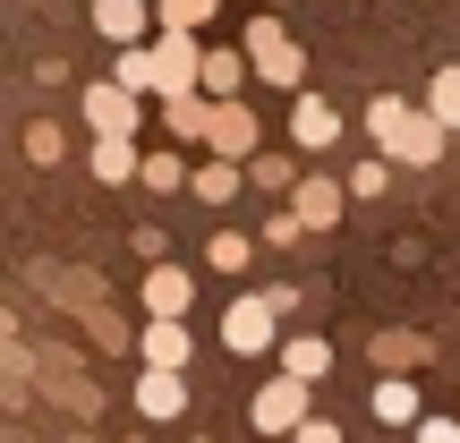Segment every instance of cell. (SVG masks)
Here are the masks:
<instances>
[{
  "mask_svg": "<svg viewBox=\"0 0 460 443\" xmlns=\"http://www.w3.org/2000/svg\"><path fill=\"white\" fill-rule=\"evenodd\" d=\"M367 137H376V163H444V128L393 94L367 102Z\"/></svg>",
  "mask_w": 460,
  "mask_h": 443,
  "instance_id": "obj_1",
  "label": "cell"
},
{
  "mask_svg": "<svg viewBox=\"0 0 460 443\" xmlns=\"http://www.w3.org/2000/svg\"><path fill=\"white\" fill-rule=\"evenodd\" d=\"M298 418H315V393H307V384H290V376H264L256 384V393H247V427H256V435H290L298 427Z\"/></svg>",
  "mask_w": 460,
  "mask_h": 443,
  "instance_id": "obj_2",
  "label": "cell"
},
{
  "mask_svg": "<svg viewBox=\"0 0 460 443\" xmlns=\"http://www.w3.org/2000/svg\"><path fill=\"white\" fill-rule=\"evenodd\" d=\"M273 341H281L273 307H264L256 290H239V298H230V307H222V350H230V359H264V350H273Z\"/></svg>",
  "mask_w": 460,
  "mask_h": 443,
  "instance_id": "obj_3",
  "label": "cell"
},
{
  "mask_svg": "<svg viewBox=\"0 0 460 443\" xmlns=\"http://www.w3.org/2000/svg\"><path fill=\"white\" fill-rule=\"evenodd\" d=\"M247 68H256L264 85H298V43H290V26H281V17H256V26H247V51H239Z\"/></svg>",
  "mask_w": 460,
  "mask_h": 443,
  "instance_id": "obj_4",
  "label": "cell"
},
{
  "mask_svg": "<svg viewBox=\"0 0 460 443\" xmlns=\"http://www.w3.org/2000/svg\"><path fill=\"white\" fill-rule=\"evenodd\" d=\"M137 307H146V315H171V324H188V307H197V273H188L180 256L146 264V281H137Z\"/></svg>",
  "mask_w": 460,
  "mask_h": 443,
  "instance_id": "obj_5",
  "label": "cell"
},
{
  "mask_svg": "<svg viewBox=\"0 0 460 443\" xmlns=\"http://www.w3.org/2000/svg\"><path fill=\"white\" fill-rule=\"evenodd\" d=\"M51 290H60V307H68V315L85 324V350H102V359H119V350H128V324L111 315V298L77 290V281H51Z\"/></svg>",
  "mask_w": 460,
  "mask_h": 443,
  "instance_id": "obj_6",
  "label": "cell"
},
{
  "mask_svg": "<svg viewBox=\"0 0 460 443\" xmlns=\"http://www.w3.org/2000/svg\"><path fill=\"white\" fill-rule=\"evenodd\" d=\"M128 350H137V367H163V376H188V350H197V332H188V324H171V315H146V324L128 332Z\"/></svg>",
  "mask_w": 460,
  "mask_h": 443,
  "instance_id": "obj_7",
  "label": "cell"
},
{
  "mask_svg": "<svg viewBox=\"0 0 460 443\" xmlns=\"http://www.w3.org/2000/svg\"><path fill=\"white\" fill-rule=\"evenodd\" d=\"M128 410L146 418V427H180L188 418V376H163V367H137V393Z\"/></svg>",
  "mask_w": 460,
  "mask_h": 443,
  "instance_id": "obj_8",
  "label": "cell"
},
{
  "mask_svg": "<svg viewBox=\"0 0 460 443\" xmlns=\"http://www.w3.org/2000/svg\"><path fill=\"white\" fill-rule=\"evenodd\" d=\"M85 128H94V137H137V128H146V102L119 94L111 77H94V85H85Z\"/></svg>",
  "mask_w": 460,
  "mask_h": 443,
  "instance_id": "obj_9",
  "label": "cell"
},
{
  "mask_svg": "<svg viewBox=\"0 0 460 443\" xmlns=\"http://www.w3.org/2000/svg\"><path fill=\"white\" fill-rule=\"evenodd\" d=\"M298 230H332L349 214V197H341V180H290V205H281Z\"/></svg>",
  "mask_w": 460,
  "mask_h": 443,
  "instance_id": "obj_10",
  "label": "cell"
},
{
  "mask_svg": "<svg viewBox=\"0 0 460 443\" xmlns=\"http://www.w3.org/2000/svg\"><path fill=\"white\" fill-rule=\"evenodd\" d=\"M205 146H214V163L256 154V111H247V102H214V111H205Z\"/></svg>",
  "mask_w": 460,
  "mask_h": 443,
  "instance_id": "obj_11",
  "label": "cell"
},
{
  "mask_svg": "<svg viewBox=\"0 0 460 443\" xmlns=\"http://www.w3.org/2000/svg\"><path fill=\"white\" fill-rule=\"evenodd\" d=\"M367 359H376V376H418V367L435 359V341H427V332H410V324H393V332L367 341Z\"/></svg>",
  "mask_w": 460,
  "mask_h": 443,
  "instance_id": "obj_12",
  "label": "cell"
},
{
  "mask_svg": "<svg viewBox=\"0 0 460 443\" xmlns=\"http://www.w3.org/2000/svg\"><path fill=\"white\" fill-rule=\"evenodd\" d=\"M273 350H281V376H290V384H307V393L332 376V341H324V332H281Z\"/></svg>",
  "mask_w": 460,
  "mask_h": 443,
  "instance_id": "obj_13",
  "label": "cell"
},
{
  "mask_svg": "<svg viewBox=\"0 0 460 443\" xmlns=\"http://www.w3.org/2000/svg\"><path fill=\"white\" fill-rule=\"evenodd\" d=\"M290 146H298V154L341 146V111H332L324 94H298V102H290Z\"/></svg>",
  "mask_w": 460,
  "mask_h": 443,
  "instance_id": "obj_14",
  "label": "cell"
},
{
  "mask_svg": "<svg viewBox=\"0 0 460 443\" xmlns=\"http://www.w3.org/2000/svg\"><path fill=\"white\" fill-rule=\"evenodd\" d=\"M188 85H197V34L163 26V43H154V94H188Z\"/></svg>",
  "mask_w": 460,
  "mask_h": 443,
  "instance_id": "obj_15",
  "label": "cell"
},
{
  "mask_svg": "<svg viewBox=\"0 0 460 443\" xmlns=\"http://www.w3.org/2000/svg\"><path fill=\"white\" fill-rule=\"evenodd\" d=\"M146 26H154L146 0H94V34H102V43L128 51V43H146Z\"/></svg>",
  "mask_w": 460,
  "mask_h": 443,
  "instance_id": "obj_16",
  "label": "cell"
},
{
  "mask_svg": "<svg viewBox=\"0 0 460 443\" xmlns=\"http://www.w3.org/2000/svg\"><path fill=\"white\" fill-rule=\"evenodd\" d=\"M418 410H427V401H418L410 376H376V427H401V435H410Z\"/></svg>",
  "mask_w": 460,
  "mask_h": 443,
  "instance_id": "obj_17",
  "label": "cell"
},
{
  "mask_svg": "<svg viewBox=\"0 0 460 443\" xmlns=\"http://www.w3.org/2000/svg\"><path fill=\"white\" fill-rule=\"evenodd\" d=\"M239 51H197V85H188V94L197 102H230V85H239Z\"/></svg>",
  "mask_w": 460,
  "mask_h": 443,
  "instance_id": "obj_18",
  "label": "cell"
},
{
  "mask_svg": "<svg viewBox=\"0 0 460 443\" xmlns=\"http://www.w3.org/2000/svg\"><path fill=\"white\" fill-rule=\"evenodd\" d=\"M128 188H154V197H180V188H188V163H180L171 146H154V154H137V180H128Z\"/></svg>",
  "mask_w": 460,
  "mask_h": 443,
  "instance_id": "obj_19",
  "label": "cell"
},
{
  "mask_svg": "<svg viewBox=\"0 0 460 443\" xmlns=\"http://www.w3.org/2000/svg\"><path fill=\"white\" fill-rule=\"evenodd\" d=\"M85 163H94L102 188H128V180H137V137H94V154H85Z\"/></svg>",
  "mask_w": 460,
  "mask_h": 443,
  "instance_id": "obj_20",
  "label": "cell"
},
{
  "mask_svg": "<svg viewBox=\"0 0 460 443\" xmlns=\"http://www.w3.org/2000/svg\"><path fill=\"white\" fill-rule=\"evenodd\" d=\"M205 264H214V273H247V264H256V239H247V230H214V239H205Z\"/></svg>",
  "mask_w": 460,
  "mask_h": 443,
  "instance_id": "obj_21",
  "label": "cell"
},
{
  "mask_svg": "<svg viewBox=\"0 0 460 443\" xmlns=\"http://www.w3.org/2000/svg\"><path fill=\"white\" fill-rule=\"evenodd\" d=\"M188 197H197V205H230V197H239V163H205V171H188Z\"/></svg>",
  "mask_w": 460,
  "mask_h": 443,
  "instance_id": "obj_22",
  "label": "cell"
},
{
  "mask_svg": "<svg viewBox=\"0 0 460 443\" xmlns=\"http://www.w3.org/2000/svg\"><path fill=\"white\" fill-rule=\"evenodd\" d=\"M427 120H435V128H460V68H435V85H427Z\"/></svg>",
  "mask_w": 460,
  "mask_h": 443,
  "instance_id": "obj_23",
  "label": "cell"
},
{
  "mask_svg": "<svg viewBox=\"0 0 460 443\" xmlns=\"http://www.w3.org/2000/svg\"><path fill=\"white\" fill-rule=\"evenodd\" d=\"M111 85H119V94H154V51L128 43V51H119V68H111Z\"/></svg>",
  "mask_w": 460,
  "mask_h": 443,
  "instance_id": "obj_24",
  "label": "cell"
},
{
  "mask_svg": "<svg viewBox=\"0 0 460 443\" xmlns=\"http://www.w3.org/2000/svg\"><path fill=\"white\" fill-rule=\"evenodd\" d=\"M205 111L214 102H197V94H163V128L171 137H205Z\"/></svg>",
  "mask_w": 460,
  "mask_h": 443,
  "instance_id": "obj_25",
  "label": "cell"
},
{
  "mask_svg": "<svg viewBox=\"0 0 460 443\" xmlns=\"http://www.w3.org/2000/svg\"><path fill=\"white\" fill-rule=\"evenodd\" d=\"M214 9H222V0H154V17H163L171 34H197V26H205Z\"/></svg>",
  "mask_w": 460,
  "mask_h": 443,
  "instance_id": "obj_26",
  "label": "cell"
},
{
  "mask_svg": "<svg viewBox=\"0 0 460 443\" xmlns=\"http://www.w3.org/2000/svg\"><path fill=\"white\" fill-rule=\"evenodd\" d=\"M60 146H68V137L51 128V120H34V128H26V163H34V171H51V163H60Z\"/></svg>",
  "mask_w": 460,
  "mask_h": 443,
  "instance_id": "obj_27",
  "label": "cell"
},
{
  "mask_svg": "<svg viewBox=\"0 0 460 443\" xmlns=\"http://www.w3.org/2000/svg\"><path fill=\"white\" fill-rule=\"evenodd\" d=\"M384 180H393V163H376V154H367V163L341 180V197H384Z\"/></svg>",
  "mask_w": 460,
  "mask_h": 443,
  "instance_id": "obj_28",
  "label": "cell"
},
{
  "mask_svg": "<svg viewBox=\"0 0 460 443\" xmlns=\"http://www.w3.org/2000/svg\"><path fill=\"white\" fill-rule=\"evenodd\" d=\"M410 443H460V418H444V410H418Z\"/></svg>",
  "mask_w": 460,
  "mask_h": 443,
  "instance_id": "obj_29",
  "label": "cell"
},
{
  "mask_svg": "<svg viewBox=\"0 0 460 443\" xmlns=\"http://www.w3.org/2000/svg\"><path fill=\"white\" fill-rule=\"evenodd\" d=\"M256 188H273V197H290V154H256V171H247Z\"/></svg>",
  "mask_w": 460,
  "mask_h": 443,
  "instance_id": "obj_30",
  "label": "cell"
},
{
  "mask_svg": "<svg viewBox=\"0 0 460 443\" xmlns=\"http://www.w3.org/2000/svg\"><path fill=\"white\" fill-rule=\"evenodd\" d=\"M281 443H341V427H332V418H324V410H315V418H298V427H290V435H281Z\"/></svg>",
  "mask_w": 460,
  "mask_h": 443,
  "instance_id": "obj_31",
  "label": "cell"
},
{
  "mask_svg": "<svg viewBox=\"0 0 460 443\" xmlns=\"http://www.w3.org/2000/svg\"><path fill=\"white\" fill-rule=\"evenodd\" d=\"M137 256L163 264V256H171V230H163V222H137Z\"/></svg>",
  "mask_w": 460,
  "mask_h": 443,
  "instance_id": "obj_32",
  "label": "cell"
},
{
  "mask_svg": "<svg viewBox=\"0 0 460 443\" xmlns=\"http://www.w3.org/2000/svg\"><path fill=\"white\" fill-rule=\"evenodd\" d=\"M256 298H264V307H273V324H281V315H298V281H264Z\"/></svg>",
  "mask_w": 460,
  "mask_h": 443,
  "instance_id": "obj_33",
  "label": "cell"
},
{
  "mask_svg": "<svg viewBox=\"0 0 460 443\" xmlns=\"http://www.w3.org/2000/svg\"><path fill=\"white\" fill-rule=\"evenodd\" d=\"M0 367H26V341H17V324L0 315Z\"/></svg>",
  "mask_w": 460,
  "mask_h": 443,
  "instance_id": "obj_34",
  "label": "cell"
},
{
  "mask_svg": "<svg viewBox=\"0 0 460 443\" xmlns=\"http://www.w3.org/2000/svg\"><path fill=\"white\" fill-rule=\"evenodd\" d=\"M197 443H214V435H197Z\"/></svg>",
  "mask_w": 460,
  "mask_h": 443,
  "instance_id": "obj_35",
  "label": "cell"
},
{
  "mask_svg": "<svg viewBox=\"0 0 460 443\" xmlns=\"http://www.w3.org/2000/svg\"><path fill=\"white\" fill-rule=\"evenodd\" d=\"M128 443H146V435H128Z\"/></svg>",
  "mask_w": 460,
  "mask_h": 443,
  "instance_id": "obj_36",
  "label": "cell"
}]
</instances>
